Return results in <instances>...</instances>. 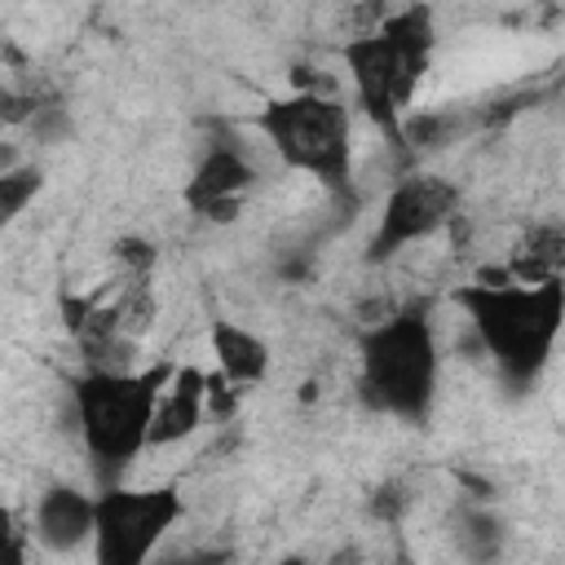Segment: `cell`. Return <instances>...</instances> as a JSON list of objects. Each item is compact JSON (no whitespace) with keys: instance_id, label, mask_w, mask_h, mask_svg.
Here are the masks:
<instances>
[{"instance_id":"cell-16","label":"cell","mask_w":565,"mask_h":565,"mask_svg":"<svg viewBox=\"0 0 565 565\" xmlns=\"http://www.w3.org/2000/svg\"><path fill=\"white\" fill-rule=\"evenodd\" d=\"M402 508H406L402 486H384V490L375 494V503H371V512H375L380 521H397V516H402Z\"/></svg>"},{"instance_id":"cell-18","label":"cell","mask_w":565,"mask_h":565,"mask_svg":"<svg viewBox=\"0 0 565 565\" xmlns=\"http://www.w3.org/2000/svg\"><path fill=\"white\" fill-rule=\"evenodd\" d=\"M0 128H4V119H0Z\"/></svg>"},{"instance_id":"cell-4","label":"cell","mask_w":565,"mask_h":565,"mask_svg":"<svg viewBox=\"0 0 565 565\" xmlns=\"http://www.w3.org/2000/svg\"><path fill=\"white\" fill-rule=\"evenodd\" d=\"M441 380V349L424 305H397L384 322L362 331V397L406 424L433 415Z\"/></svg>"},{"instance_id":"cell-1","label":"cell","mask_w":565,"mask_h":565,"mask_svg":"<svg viewBox=\"0 0 565 565\" xmlns=\"http://www.w3.org/2000/svg\"><path fill=\"white\" fill-rule=\"evenodd\" d=\"M477 331V340L486 344V353L494 358V366L503 371V380L512 384H534L539 371L547 366L561 322H565V278H539V282H468L455 296Z\"/></svg>"},{"instance_id":"cell-5","label":"cell","mask_w":565,"mask_h":565,"mask_svg":"<svg viewBox=\"0 0 565 565\" xmlns=\"http://www.w3.org/2000/svg\"><path fill=\"white\" fill-rule=\"evenodd\" d=\"M252 128L269 141L282 168L322 181L331 194L353 185V119L349 106L318 88H296L256 110Z\"/></svg>"},{"instance_id":"cell-8","label":"cell","mask_w":565,"mask_h":565,"mask_svg":"<svg viewBox=\"0 0 565 565\" xmlns=\"http://www.w3.org/2000/svg\"><path fill=\"white\" fill-rule=\"evenodd\" d=\"M256 177H260L256 150L243 146V132L221 128L212 137L207 154L199 159L194 177L185 181V203L207 221H234L243 207V194L252 190Z\"/></svg>"},{"instance_id":"cell-12","label":"cell","mask_w":565,"mask_h":565,"mask_svg":"<svg viewBox=\"0 0 565 565\" xmlns=\"http://www.w3.org/2000/svg\"><path fill=\"white\" fill-rule=\"evenodd\" d=\"M565 269V225L561 221H534L521 243L508 256V274L516 282H539V278H556Z\"/></svg>"},{"instance_id":"cell-6","label":"cell","mask_w":565,"mask_h":565,"mask_svg":"<svg viewBox=\"0 0 565 565\" xmlns=\"http://www.w3.org/2000/svg\"><path fill=\"white\" fill-rule=\"evenodd\" d=\"M181 494L172 486L128 490L106 481L93 494V556L102 565H141L181 521Z\"/></svg>"},{"instance_id":"cell-17","label":"cell","mask_w":565,"mask_h":565,"mask_svg":"<svg viewBox=\"0 0 565 565\" xmlns=\"http://www.w3.org/2000/svg\"><path fill=\"white\" fill-rule=\"evenodd\" d=\"M0 561H22V539L9 508H0Z\"/></svg>"},{"instance_id":"cell-14","label":"cell","mask_w":565,"mask_h":565,"mask_svg":"<svg viewBox=\"0 0 565 565\" xmlns=\"http://www.w3.org/2000/svg\"><path fill=\"white\" fill-rule=\"evenodd\" d=\"M110 309H115V322H119V331L128 340H141L154 327V318H159V300H154V291H150V282L141 274L119 291V300Z\"/></svg>"},{"instance_id":"cell-7","label":"cell","mask_w":565,"mask_h":565,"mask_svg":"<svg viewBox=\"0 0 565 565\" xmlns=\"http://www.w3.org/2000/svg\"><path fill=\"white\" fill-rule=\"evenodd\" d=\"M459 185L450 177H437V172H406L384 207H380V221H375V234H371V247H366V260H388L397 256L402 247L419 243V238H433L437 230H446L455 216H459Z\"/></svg>"},{"instance_id":"cell-2","label":"cell","mask_w":565,"mask_h":565,"mask_svg":"<svg viewBox=\"0 0 565 565\" xmlns=\"http://www.w3.org/2000/svg\"><path fill=\"white\" fill-rule=\"evenodd\" d=\"M437 26L428 4H406L384 13L371 31H358L344 44V66L358 88V106L397 141V124L415 102V88L433 62Z\"/></svg>"},{"instance_id":"cell-15","label":"cell","mask_w":565,"mask_h":565,"mask_svg":"<svg viewBox=\"0 0 565 565\" xmlns=\"http://www.w3.org/2000/svg\"><path fill=\"white\" fill-rule=\"evenodd\" d=\"M44 190V172L35 163H18L0 172V234L26 212V203Z\"/></svg>"},{"instance_id":"cell-10","label":"cell","mask_w":565,"mask_h":565,"mask_svg":"<svg viewBox=\"0 0 565 565\" xmlns=\"http://www.w3.org/2000/svg\"><path fill=\"white\" fill-rule=\"evenodd\" d=\"M35 539L49 552H75L93 539V494L75 486H53L35 503Z\"/></svg>"},{"instance_id":"cell-13","label":"cell","mask_w":565,"mask_h":565,"mask_svg":"<svg viewBox=\"0 0 565 565\" xmlns=\"http://www.w3.org/2000/svg\"><path fill=\"white\" fill-rule=\"evenodd\" d=\"M463 132H468V119L459 110H424V115H402L397 146H406L411 154H428V150H446Z\"/></svg>"},{"instance_id":"cell-9","label":"cell","mask_w":565,"mask_h":565,"mask_svg":"<svg viewBox=\"0 0 565 565\" xmlns=\"http://www.w3.org/2000/svg\"><path fill=\"white\" fill-rule=\"evenodd\" d=\"M203 411H207V375L199 366H172L159 402H154V415H150V437L146 446H172V441H185L199 424H203Z\"/></svg>"},{"instance_id":"cell-3","label":"cell","mask_w":565,"mask_h":565,"mask_svg":"<svg viewBox=\"0 0 565 565\" xmlns=\"http://www.w3.org/2000/svg\"><path fill=\"white\" fill-rule=\"evenodd\" d=\"M172 366H128V371H84L71 380V406H75V428L84 437V455L93 459L102 481H115L150 437V415L154 402L168 384Z\"/></svg>"},{"instance_id":"cell-11","label":"cell","mask_w":565,"mask_h":565,"mask_svg":"<svg viewBox=\"0 0 565 565\" xmlns=\"http://www.w3.org/2000/svg\"><path fill=\"white\" fill-rule=\"evenodd\" d=\"M207 340H212L221 375L234 388H252L269 375V344L256 331L238 327L234 318H207Z\"/></svg>"}]
</instances>
